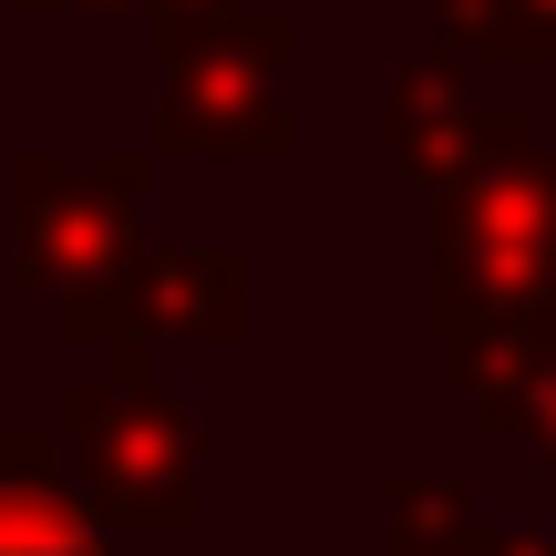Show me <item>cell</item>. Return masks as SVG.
Returning <instances> with one entry per match:
<instances>
[{"instance_id": "3", "label": "cell", "mask_w": 556, "mask_h": 556, "mask_svg": "<svg viewBox=\"0 0 556 556\" xmlns=\"http://www.w3.org/2000/svg\"><path fill=\"white\" fill-rule=\"evenodd\" d=\"M289 52L278 21H217L206 41L165 52V103H155V155H217V165H268L299 144L289 103Z\"/></svg>"}, {"instance_id": "1", "label": "cell", "mask_w": 556, "mask_h": 556, "mask_svg": "<svg viewBox=\"0 0 556 556\" xmlns=\"http://www.w3.org/2000/svg\"><path fill=\"white\" fill-rule=\"evenodd\" d=\"M433 289H443V340H484V330L556 340V155L546 144H516L443 197Z\"/></svg>"}, {"instance_id": "6", "label": "cell", "mask_w": 556, "mask_h": 556, "mask_svg": "<svg viewBox=\"0 0 556 556\" xmlns=\"http://www.w3.org/2000/svg\"><path fill=\"white\" fill-rule=\"evenodd\" d=\"M124 289H135L155 340H197V351L248 340V258L238 248H144L124 268Z\"/></svg>"}, {"instance_id": "8", "label": "cell", "mask_w": 556, "mask_h": 556, "mask_svg": "<svg viewBox=\"0 0 556 556\" xmlns=\"http://www.w3.org/2000/svg\"><path fill=\"white\" fill-rule=\"evenodd\" d=\"M475 536V495L443 475H402L392 484V556H464Z\"/></svg>"}, {"instance_id": "7", "label": "cell", "mask_w": 556, "mask_h": 556, "mask_svg": "<svg viewBox=\"0 0 556 556\" xmlns=\"http://www.w3.org/2000/svg\"><path fill=\"white\" fill-rule=\"evenodd\" d=\"M0 556H114L93 495L62 475V443L41 433H0Z\"/></svg>"}, {"instance_id": "4", "label": "cell", "mask_w": 556, "mask_h": 556, "mask_svg": "<svg viewBox=\"0 0 556 556\" xmlns=\"http://www.w3.org/2000/svg\"><path fill=\"white\" fill-rule=\"evenodd\" d=\"M144 176L155 155H103V165H52V155H21L11 165V238H21V289L31 299H73L103 289L144 258Z\"/></svg>"}, {"instance_id": "2", "label": "cell", "mask_w": 556, "mask_h": 556, "mask_svg": "<svg viewBox=\"0 0 556 556\" xmlns=\"http://www.w3.org/2000/svg\"><path fill=\"white\" fill-rule=\"evenodd\" d=\"M52 443L103 526H135V536H186L197 526V413L165 402L155 381L144 392L73 381L52 402Z\"/></svg>"}, {"instance_id": "5", "label": "cell", "mask_w": 556, "mask_h": 556, "mask_svg": "<svg viewBox=\"0 0 556 556\" xmlns=\"http://www.w3.org/2000/svg\"><path fill=\"white\" fill-rule=\"evenodd\" d=\"M526 114H484L475 83H464V62H413V73L392 83V186L402 197H454L464 176H484L495 155H516Z\"/></svg>"}, {"instance_id": "10", "label": "cell", "mask_w": 556, "mask_h": 556, "mask_svg": "<svg viewBox=\"0 0 556 556\" xmlns=\"http://www.w3.org/2000/svg\"><path fill=\"white\" fill-rule=\"evenodd\" d=\"M516 443H526V454H536L546 475H556V361L536 371V392H526V413H516Z\"/></svg>"}, {"instance_id": "11", "label": "cell", "mask_w": 556, "mask_h": 556, "mask_svg": "<svg viewBox=\"0 0 556 556\" xmlns=\"http://www.w3.org/2000/svg\"><path fill=\"white\" fill-rule=\"evenodd\" d=\"M464 556H556V526H546V536H484V526H475Z\"/></svg>"}, {"instance_id": "9", "label": "cell", "mask_w": 556, "mask_h": 556, "mask_svg": "<svg viewBox=\"0 0 556 556\" xmlns=\"http://www.w3.org/2000/svg\"><path fill=\"white\" fill-rule=\"evenodd\" d=\"M464 52H556V0H433Z\"/></svg>"}]
</instances>
